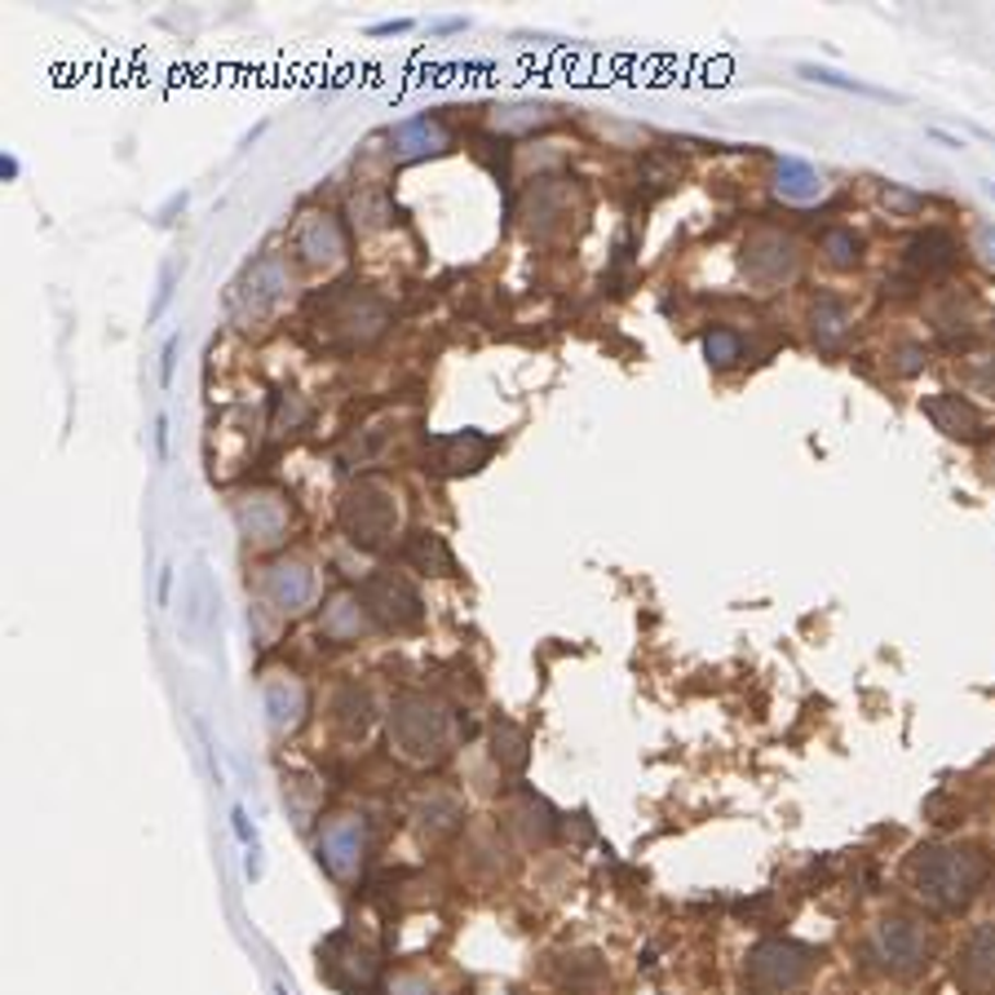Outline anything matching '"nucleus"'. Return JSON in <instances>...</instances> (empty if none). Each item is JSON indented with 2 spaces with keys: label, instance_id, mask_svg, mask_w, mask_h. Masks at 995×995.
<instances>
[{
  "label": "nucleus",
  "instance_id": "nucleus-1",
  "mask_svg": "<svg viewBox=\"0 0 995 995\" xmlns=\"http://www.w3.org/2000/svg\"><path fill=\"white\" fill-rule=\"evenodd\" d=\"M986 854L973 849V845H934V849H921L916 863H912V884L916 894L938 907V912H956L964 907L986 880Z\"/></svg>",
  "mask_w": 995,
  "mask_h": 995
},
{
  "label": "nucleus",
  "instance_id": "nucleus-2",
  "mask_svg": "<svg viewBox=\"0 0 995 995\" xmlns=\"http://www.w3.org/2000/svg\"><path fill=\"white\" fill-rule=\"evenodd\" d=\"M310 310H314L310 323L319 327V342L323 346H342V350L372 342L377 332L385 327V301L377 292H368L363 284H337L332 292L314 297Z\"/></svg>",
  "mask_w": 995,
  "mask_h": 995
},
{
  "label": "nucleus",
  "instance_id": "nucleus-3",
  "mask_svg": "<svg viewBox=\"0 0 995 995\" xmlns=\"http://www.w3.org/2000/svg\"><path fill=\"white\" fill-rule=\"evenodd\" d=\"M337 518H342V531L350 535V544H355V548H368V553H372V548H385L390 535L398 531L394 491L381 487V483H372V478L355 483V487L342 496Z\"/></svg>",
  "mask_w": 995,
  "mask_h": 995
},
{
  "label": "nucleus",
  "instance_id": "nucleus-4",
  "mask_svg": "<svg viewBox=\"0 0 995 995\" xmlns=\"http://www.w3.org/2000/svg\"><path fill=\"white\" fill-rule=\"evenodd\" d=\"M867 956L884 969V973H894V977H907L916 969L929 964V934L921 921L912 916H884L871 938H867Z\"/></svg>",
  "mask_w": 995,
  "mask_h": 995
},
{
  "label": "nucleus",
  "instance_id": "nucleus-5",
  "mask_svg": "<svg viewBox=\"0 0 995 995\" xmlns=\"http://www.w3.org/2000/svg\"><path fill=\"white\" fill-rule=\"evenodd\" d=\"M810 969H814V951L801 947V942H792V938H765V942H756L748 951V964H743L748 982L761 986V991H792V986H801L810 977Z\"/></svg>",
  "mask_w": 995,
  "mask_h": 995
},
{
  "label": "nucleus",
  "instance_id": "nucleus-6",
  "mask_svg": "<svg viewBox=\"0 0 995 995\" xmlns=\"http://www.w3.org/2000/svg\"><path fill=\"white\" fill-rule=\"evenodd\" d=\"M390 739L407 756H438L448 743V713L425 695H403L390 713Z\"/></svg>",
  "mask_w": 995,
  "mask_h": 995
},
{
  "label": "nucleus",
  "instance_id": "nucleus-7",
  "mask_svg": "<svg viewBox=\"0 0 995 995\" xmlns=\"http://www.w3.org/2000/svg\"><path fill=\"white\" fill-rule=\"evenodd\" d=\"M797 244L788 240V235H779V231H756L748 244H743V270H748V279L752 284H761V288H779V284H788L792 275H797Z\"/></svg>",
  "mask_w": 995,
  "mask_h": 995
},
{
  "label": "nucleus",
  "instance_id": "nucleus-8",
  "mask_svg": "<svg viewBox=\"0 0 995 995\" xmlns=\"http://www.w3.org/2000/svg\"><path fill=\"white\" fill-rule=\"evenodd\" d=\"M284 288H288V270H284V262H279L275 253H266V257H257V262L244 270V279L235 284L231 310H235L240 319H262V314L284 297Z\"/></svg>",
  "mask_w": 995,
  "mask_h": 995
},
{
  "label": "nucleus",
  "instance_id": "nucleus-9",
  "mask_svg": "<svg viewBox=\"0 0 995 995\" xmlns=\"http://www.w3.org/2000/svg\"><path fill=\"white\" fill-rule=\"evenodd\" d=\"M363 611L385 628H412L420 620V598L403 576H372L363 585Z\"/></svg>",
  "mask_w": 995,
  "mask_h": 995
},
{
  "label": "nucleus",
  "instance_id": "nucleus-10",
  "mask_svg": "<svg viewBox=\"0 0 995 995\" xmlns=\"http://www.w3.org/2000/svg\"><path fill=\"white\" fill-rule=\"evenodd\" d=\"M956 977L973 995H995V921H982L956 947Z\"/></svg>",
  "mask_w": 995,
  "mask_h": 995
},
{
  "label": "nucleus",
  "instance_id": "nucleus-11",
  "mask_svg": "<svg viewBox=\"0 0 995 995\" xmlns=\"http://www.w3.org/2000/svg\"><path fill=\"white\" fill-rule=\"evenodd\" d=\"M297 253L305 257V266H332L346 257V231L337 217L327 212H310L297 227Z\"/></svg>",
  "mask_w": 995,
  "mask_h": 995
},
{
  "label": "nucleus",
  "instance_id": "nucleus-12",
  "mask_svg": "<svg viewBox=\"0 0 995 995\" xmlns=\"http://www.w3.org/2000/svg\"><path fill=\"white\" fill-rule=\"evenodd\" d=\"M429 448L438 452L433 465L442 474H470V470H478L491 456L496 442L487 433H478V429H461V433H448V438H429Z\"/></svg>",
  "mask_w": 995,
  "mask_h": 995
},
{
  "label": "nucleus",
  "instance_id": "nucleus-13",
  "mask_svg": "<svg viewBox=\"0 0 995 995\" xmlns=\"http://www.w3.org/2000/svg\"><path fill=\"white\" fill-rule=\"evenodd\" d=\"M903 262H907V270L916 279H938V275H947L960 262V244L947 231H925V235H916L907 244V257Z\"/></svg>",
  "mask_w": 995,
  "mask_h": 995
},
{
  "label": "nucleus",
  "instance_id": "nucleus-14",
  "mask_svg": "<svg viewBox=\"0 0 995 995\" xmlns=\"http://www.w3.org/2000/svg\"><path fill=\"white\" fill-rule=\"evenodd\" d=\"M235 518H240V531H244L248 540H257V544L279 540V535H284V527H288V509H284V500H279V496H266V491L244 496V500H240V509H235Z\"/></svg>",
  "mask_w": 995,
  "mask_h": 995
},
{
  "label": "nucleus",
  "instance_id": "nucleus-15",
  "mask_svg": "<svg viewBox=\"0 0 995 995\" xmlns=\"http://www.w3.org/2000/svg\"><path fill=\"white\" fill-rule=\"evenodd\" d=\"M266 598L279 606V611H301L310 598H314V576L305 563H275L266 571Z\"/></svg>",
  "mask_w": 995,
  "mask_h": 995
},
{
  "label": "nucleus",
  "instance_id": "nucleus-16",
  "mask_svg": "<svg viewBox=\"0 0 995 995\" xmlns=\"http://www.w3.org/2000/svg\"><path fill=\"white\" fill-rule=\"evenodd\" d=\"M925 416H929L942 433H951V438H964V442L982 438V416H977L973 403L960 398V394H934V398H925Z\"/></svg>",
  "mask_w": 995,
  "mask_h": 995
},
{
  "label": "nucleus",
  "instance_id": "nucleus-17",
  "mask_svg": "<svg viewBox=\"0 0 995 995\" xmlns=\"http://www.w3.org/2000/svg\"><path fill=\"white\" fill-rule=\"evenodd\" d=\"M359 854H363V823L359 819H337V823H327V832H323V841H319V858L337 871V876H346L355 863H359Z\"/></svg>",
  "mask_w": 995,
  "mask_h": 995
},
{
  "label": "nucleus",
  "instance_id": "nucleus-18",
  "mask_svg": "<svg viewBox=\"0 0 995 995\" xmlns=\"http://www.w3.org/2000/svg\"><path fill=\"white\" fill-rule=\"evenodd\" d=\"M452 134L442 129V120L433 116H416V120H403L394 129V147H398V160H420V155H438L448 151Z\"/></svg>",
  "mask_w": 995,
  "mask_h": 995
},
{
  "label": "nucleus",
  "instance_id": "nucleus-19",
  "mask_svg": "<svg viewBox=\"0 0 995 995\" xmlns=\"http://www.w3.org/2000/svg\"><path fill=\"white\" fill-rule=\"evenodd\" d=\"M774 190H779L788 204H814L823 195V177L806 160H779V169H774Z\"/></svg>",
  "mask_w": 995,
  "mask_h": 995
},
{
  "label": "nucleus",
  "instance_id": "nucleus-20",
  "mask_svg": "<svg viewBox=\"0 0 995 995\" xmlns=\"http://www.w3.org/2000/svg\"><path fill=\"white\" fill-rule=\"evenodd\" d=\"M806 80L814 84H828V89H841V93H858V97H876V102H903V93L894 89H880V84H867V80H854V76H841L832 67H819V62H801L797 67Z\"/></svg>",
  "mask_w": 995,
  "mask_h": 995
},
{
  "label": "nucleus",
  "instance_id": "nucleus-21",
  "mask_svg": "<svg viewBox=\"0 0 995 995\" xmlns=\"http://www.w3.org/2000/svg\"><path fill=\"white\" fill-rule=\"evenodd\" d=\"M266 708H270V726L275 730H292L301 721V708H305V695L297 682H270L266 686Z\"/></svg>",
  "mask_w": 995,
  "mask_h": 995
},
{
  "label": "nucleus",
  "instance_id": "nucleus-22",
  "mask_svg": "<svg viewBox=\"0 0 995 995\" xmlns=\"http://www.w3.org/2000/svg\"><path fill=\"white\" fill-rule=\"evenodd\" d=\"M810 323H814V342H819L823 350H832V346L845 337V327H849V310H845V301H836V297H819L814 310H810Z\"/></svg>",
  "mask_w": 995,
  "mask_h": 995
},
{
  "label": "nucleus",
  "instance_id": "nucleus-23",
  "mask_svg": "<svg viewBox=\"0 0 995 995\" xmlns=\"http://www.w3.org/2000/svg\"><path fill=\"white\" fill-rule=\"evenodd\" d=\"M407 563H416L420 571H433V576H448L452 571V553H448V544H442V535L416 531L407 540Z\"/></svg>",
  "mask_w": 995,
  "mask_h": 995
},
{
  "label": "nucleus",
  "instance_id": "nucleus-24",
  "mask_svg": "<svg viewBox=\"0 0 995 995\" xmlns=\"http://www.w3.org/2000/svg\"><path fill=\"white\" fill-rule=\"evenodd\" d=\"M363 628V602H350V598H337L332 611L323 615V633L327 637H355Z\"/></svg>",
  "mask_w": 995,
  "mask_h": 995
},
{
  "label": "nucleus",
  "instance_id": "nucleus-25",
  "mask_svg": "<svg viewBox=\"0 0 995 995\" xmlns=\"http://www.w3.org/2000/svg\"><path fill=\"white\" fill-rule=\"evenodd\" d=\"M739 337H734V332H726V327H717V332H708V337H704V355H708V363L713 368H730L734 359H739Z\"/></svg>",
  "mask_w": 995,
  "mask_h": 995
},
{
  "label": "nucleus",
  "instance_id": "nucleus-26",
  "mask_svg": "<svg viewBox=\"0 0 995 995\" xmlns=\"http://www.w3.org/2000/svg\"><path fill=\"white\" fill-rule=\"evenodd\" d=\"M823 253H828V262L832 266H854L858 262V235L854 231H828L823 235Z\"/></svg>",
  "mask_w": 995,
  "mask_h": 995
},
{
  "label": "nucleus",
  "instance_id": "nucleus-27",
  "mask_svg": "<svg viewBox=\"0 0 995 995\" xmlns=\"http://www.w3.org/2000/svg\"><path fill=\"white\" fill-rule=\"evenodd\" d=\"M385 217H390V204H385L381 195H363V199H355V227H359V231H377V227H385Z\"/></svg>",
  "mask_w": 995,
  "mask_h": 995
},
{
  "label": "nucleus",
  "instance_id": "nucleus-28",
  "mask_svg": "<svg viewBox=\"0 0 995 995\" xmlns=\"http://www.w3.org/2000/svg\"><path fill=\"white\" fill-rule=\"evenodd\" d=\"M880 204L890 208V212H903V217H912V212H921L925 208V195H916V190H907V186H884L880 190Z\"/></svg>",
  "mask_w": 995,
  "mask_h": 995
},
{
  "label": "nucleus",
  "instance_id": "nucleus-29",
  "mask_svg": "<svg viewBox=\"0 0 995 995\" xmlns=\"http://www.w3.org/2000/svg\"><path fill=\"white\" fill-rule=\"evenodd\" d=\"M231 828H235V836H240V845H248V849H257V832L248 828V814H244V806H235L231 810Z\"/></svg>",
  "mask_w": 995,
  "mask_h": 995
},
{
  "label": "nucleus",
  "instance_id": "nucleus-30",
  "mask_svg": "<svg viewBox=\"0 0 995 995\" xmlns=\"http://www.w3.org/2000/svg\"><path fill=\"white\" fill-rule=\"evenodd\" d=\"M177 346H182L177 337H169V342H164V355H160V359H164V363H160V385H173V368H177Z\"/></svg>",
  "mask_w": 995,
  "mask_h": 995
},
{
  "label": "nucleus",
  "instance_id": "nucleus-31",
  "mask_svg": "<svg viewBox=\"0 0 995 995\" xmlns=\"http://www.w3.org/2000/svg\"><path fill=\"white\" fill-rule=\"evenodd\" d=\"M169 297H173V266H164V279H160V297H155V305H151V319H160V314L169 310Z\"/></svg>",
  "mask_w": 995,
  "mask_h": 995
},
{
  "label": "nucleus",
  "instance_id": "nucleus-32",
  "mask_svg": "<svg viewBox=\"0 0 995 995\" xmlns=\"http://www.w3.org/2000/svg\"><path fill=\"white\" fill-rule=\"evenodd\" d=\"M921 368H925V350H921V346H907V350L899 355V372L912 377V372H921Z\"/></svg>",
  "mask_w": 995,
  "mask_h": 995
},
{
  "label": "nucleus",
  "instance_id": "nucleus-33",
  "mask_svg": "<svg viewBox=\"0 0 995 995\" xmlns=\"http://www.w3.org/2000/svg\"><path fill=\"white\" fill-rule=\"evenodd\" d=\"M977 253H982V262L995 270V227H986V231H977Z\"/></svg>",
  "mask_w": 995,
  "mask_h": 995
},
{
  "label": "nucleus",
  "instance_id": "nucleus-34",
  "mask_svg": "<svg viewBox=\"0 0 995 995\" xmlns=\"http://www.w3.org/2000/svg\"><path fill=\"white\" fill-rule=\"evenodd\" d=\"M155 456L169 461V416H164V412L155 416Z\"/></svg>",
  "mask_w": 995,
  "mask_h": 995
},
{
  "label": "nucleus",
  "instance_id": "nucleus-35",
  "mask_svg": "<svg viewBox=\"0 0 995 995\" xmlns=\"http://www.w3.org/2000/svg\"><path fill=\"white\" fill-rule=\"evenodd\" d=\"M169 593H173V567H164V571H160V593H155V602H160V606H169Z\"/></svg>",
  "mask_w": 995,
  "mask_h": 995
},
{
  "label": "nucleus",
  "instance_id": "nucleus-36",
  "mask_svg": "<svg viewBox=\"0 0 995 995\" xmlns=\"http://www.w3.org/2000/svg\"><path fill=\"white\" fill-rule=\"evenodd\" d=\"M929 138H934V142H942V147H951V151H960V147H964V138H956V134H947V129H929Z\"/></svg>",
  "mask_w": 995,
  "mask_h": 995
},
{
  "label": "nucleus",
  "instance_id": "nucleus-37",
  "mask_svg": "<svg viewBox=\"0 0 995 995\" xmlns=\"http://www.w3.org/2000/svg\"><path fill=\"white\" fill-rule=\"evenodd\" d=\"M0 177H5V182L19 177V160H14V155H0Z\"/></svg>",
  "mask_w": 995,
  "mask_h": 995
},
{
  "label": "nucleus",
  "instance_id": "nucleus-38",
  "mask_svg": "<svg viewBox=\"0 0 995 995\" xmlns=\"http://www.w3.org/2000/svg\"><path fill=\"white\" fill-rule=\"evenodd\" d=\"M398 995H429V991H425V982H416V977H403V982H398Z\"/></svg>",
  "mask_w": 995,
  "mask_h": 995
},
{
  "label": "nucleus",
  "instance_id": "nucleus-39",
  "mask_svg": "<svg viewBox=\"0 0 995 995\" xmlns=\"http://www.w3.org/2000/svg\"><path fill=\"white\" fill-rule=\"evenodd\" d=\"M407 27H412V23H407V19H398V23H381V27H372V32H377V36H385V32H407Z\"/></svg>",
  "mask_w": 995,
  "mask_h": 995
},
{
  "label": "nucleus",
  "instance_id": "nucleus-40",
  "mask_svg": "<svg viewBox=\"0 0 995 995\" xmlns=\"http://www.w3.org/2000/svg\"><path fill=\"white\" fill-rule=\"evenodd\" d=\"M973 134H977V138H986V142H995V134H986V129H973Z\"/></svg>",
  "mask_w": 995,
  "mask_h": 995
},
{
  "label": "nucleus",
  "instance_id": "nucleus-41",
  "mask_svg": "<svg viewBox=\"0 0 995 995\" xmlns=\"http://www.w3.org/2000/svg\"><path fill=\"white\" fill-rule=\"evenodd\" d=\"M986 195H991V199H995V182H986Z\"/></svg>",
  "mask_w": 995,
  "mask_h": 995
}]
</instances>
